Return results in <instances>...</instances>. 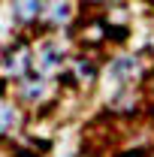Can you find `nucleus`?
I'll use <instances>...</instances> for the list:
<instances>
[{"mask_svg":"<svg viewBox=\"0 0 154 157\" xmlns=\"http://www.w3.org/2000/svg\"><path fill=\"white\" fill-rule=\"evenodd\" d=\"M33 73V48L30 42H12L3 55H0V76L12 78V82H24Z\"/></svg>","mask_w":154,"mask_h":157,"instance_id":"f257e3e1","label":"nucleus"},{"mask_svg":"<svg viewBox=\"0 0 154 157\" xmlns=\"http://www.w3.org/2000/svg\"><path fill=\"white\" fill-rule=\"evenodd\" d=\"M67 67V52L60 48L55 39H45L42 45H39L37 52H33V73H39V76H55V73H60Z\"/></svg>","mask_w":154,"mask_h":157,"instance_id":"f03ea898","label":"nucleus"},{"mask_svg":"<svg viewBox=\"0 0 154 157\" xmlns=\"http://www.w3.org/2000/svg\"><path fill=\"white\" fill-rule=\"evenodd\" d=\"M73 15H76V3H73V0H42L39 27H45V30L64 27V24L73 21Z\"/></svg>","mask_w":154,"mask_h":157,"instance_id":"7ed1b4c3","label":"nucleus"},{"mask_svg":"<svg viewBox=\"0 0 154 157\" xmlns=\"http://www.w3.org/2000/svg\"><path fill=\"white\" fill-rule=\"evenodd\" d=\"M48 88H52V82H48L45 76L30 73L24 82H18V85H15V94H18L21 103H30V106H37V103H42V100H45Z\"/></svg>","mask_w":154,"mask_h":157,"instance_id":"20e7f679","label":"nucleus"},{"mask_svg":"<svg viewBox=\"0 0 154 157\" xmlns=\"http://www.w3.org/2000/svg\"><path fill=\"white\" fill-rule=\"evenodd\" d=\"M109 76L124 88V85H130V82H136V78H142V63H139V58H130V55L112 58V63H109Z\"/></svg>","mask_w":154,"mask_h":157,"instance_id":"39448f33","label":"nucleus"},{"mask_svg":"<svg viewBox=\"0 0 154 157\" xmlns=\"http://www.w3.org/2000/svg\"><path fill=\"white\" fill-rule=\"evenodd\" d=\"M112 112L127 115V118H133V115L142 112V97H139V88H136V85H124V88L115 91V97H112Z\"/></svg>","mask_w":154,"mask_h":157,"instance_id":"423d86ee","label":"nucleus"},{"mask_svg":"<svg viewBox=\"0 0 154 157\" xmlns=\"http://www.w3.org/2000/svg\"><path fill=\"white\" fill-rule=\"evenodd\" d=\"M76 36L82 39L85 45H100L103 39H109V27H106L103 15H94V18H82V21H79Z\"/></svg>","mask_w":154,"mask_h":157,"instance_id":"0eeeda50","label":"nucleus"},{"mask_svg":"<svg viewBox=\"0 0 154 157\" xmlns=\"http://www.w3.org/2000/svg\"><path fill=\"white\" fill-rule=\"evenodd\" d=\"M12 9H15V21L21 27L39 24V18H42V0H15Z\"/></svg>","mask_w":154,"mask_h":157,"instance_id":"6e6552de","label":"nucleus"},{"mask_svg":"<svg viewBox=\"0 0 154 157\" xmlns=\"http://www.w3.org/2000/svg\"><path fill=\"white\" fill-rule=\"evenodd\" d=\"M70 78L73 82H82V85H94V78H97V63L91 58H73L70 60Z\"/></svg>","mask_w":154,"mask_h":157,"instance_id":"1a4fd4ad","label":"nucleus"},{"mask_svg":"<svg viewBox=\"0 0 154 157\" xmlns=\"http://www.w3.org/2000/svg\"><path fill=\"white\" fill-rule=\"evenodd\" d=\"M21 124V109L9 100H0V136H9Z\"/></svg>","mask_w":154,"mask_h":157,"instance_id":"9d476101","label":"nucleus"},{"mask_svg":"<svg viewBox=\"0 0 154 157\" xmlns=\"http://www.w3.org/2000/svg\"><path fill=\"white\" fill-rule=\"evenodd\" d=\"M85 6H100V3H112V0H82Z\"/></svg>","mask_w":154,"mask_h":157,"instance_id":"9b49d317","label":"nucleus"}]
</instances>
